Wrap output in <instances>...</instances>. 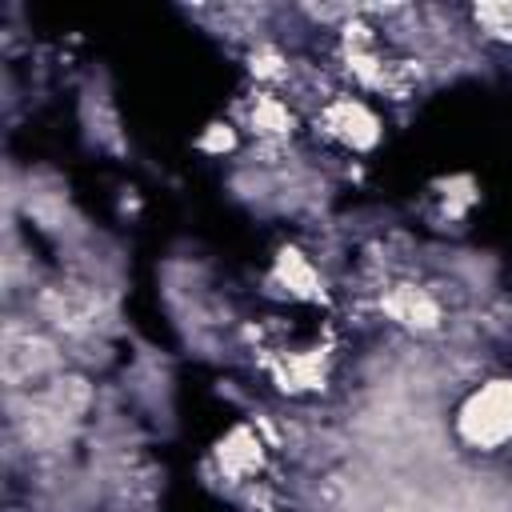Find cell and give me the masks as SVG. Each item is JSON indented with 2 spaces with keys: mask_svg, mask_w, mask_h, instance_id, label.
Masks as SVG:
<instances>
[{
  "mask_svg": "<svg viewBox=\"0 0 512 512\" xmlns=\"http://www.w3.org/2000/svg\"><path fill=\"white\" fill-rule=\"evenodd\" d=\"M456 436L476 452H496L512 440V380L508 376L484 380L460 400Z\"/></svg>",
  "mask_w": 512,
  "mask_h": 512,
  "instance_id": "1",
  "label": "cell"
},
{
  "mask_svg": "<svg viewBox=\"0 0 512 512\" xmlns=\"http://www.w3.org/2000/svg\"><path fill=\"white\" fill-rule=\"evenodd\" d=\"M60 364V352L44 340V336H20V340H8V352H4V372L12 384L20 380H32V376H44Z\"/></svg>",
  "mask_w": 512,
  "mask_h": 512,
  "instance_id": "2",
  "label": "cell"
},
{
  "mask_svg": "<svg viewBox=\"0 0 512 512\" xmlns=\"http://www.w3.org/2000/svg\"><path fill=\"white\" fill-rule=\"evenodd\" d=\"M328 128H332V136H340L344 144H352V148H368L376 136H380V128H376V116L360 104V100H336L332 108H328Z\"/></svg>",
  "mask_w": 512,
  "mask_h": 512,
  "instance_id": "3",
  "label": "cell"
},
{
  "mask_svg": "<svg viewBox=\"0 0 512 512\" xmlns=\"http://www.w3.org/2000/svg\"><path fill=\"white\" fill-rule=\"evenodd\" d=\"M388 312L408 328H436V320H440V308L432 304V296H424L416 288H396L388 296Z\"/></svg>",
  "mask_w": 512,
  "mask_h": 512,
  "instance_id": "4",
  "label": "cell"
},
{
  "mask_svg": "<svg viewBox=\"0 0 512 512\" xmlns=\"http://www.w3.org/2000/svg\"><path fill=\"white\" fill-rule=\"evenodd\" d=\"M384 512H444V504H440V500H432L428 492H404V496L388 500V504H384Z\"/></svg>",
  "mask_w": 512,
  "mask_h": 512,
  "instance_id": "5",
  "label": "cell"
}]
</instances>
